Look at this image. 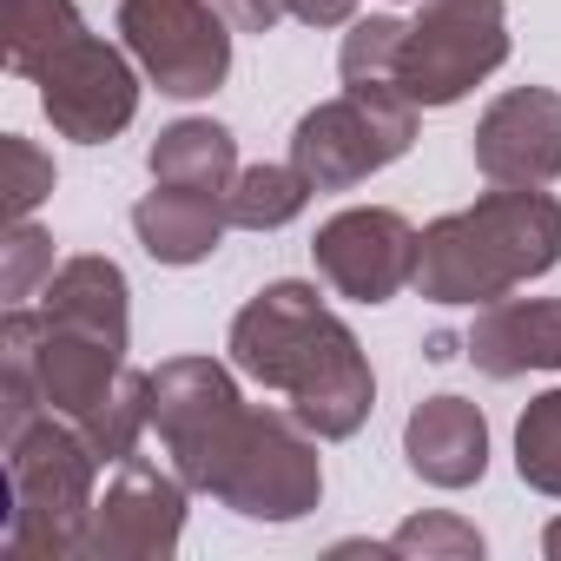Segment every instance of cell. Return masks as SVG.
Returning a JSON list of instances; mask_svg holds the SVG:
<instances>
[]
</instances>
